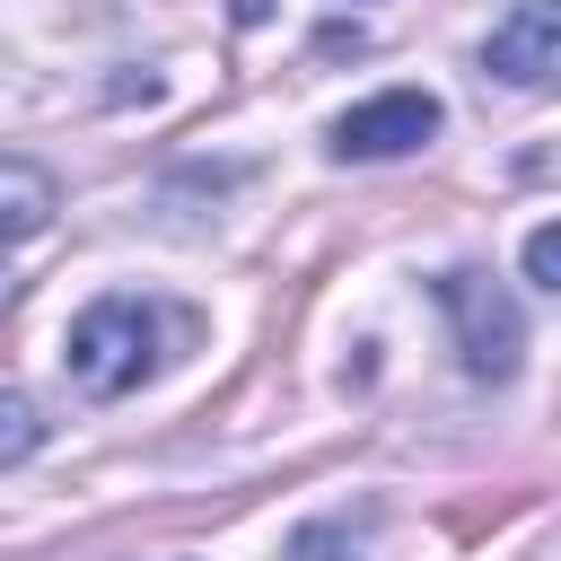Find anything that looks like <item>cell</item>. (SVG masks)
I'll return each instance as SVG.
<instances>
[{
	"label": "cell",
	"mask_w": 561,
	"mask_h": 561,
	"mask_svg": "<svg viewBox=\"0 0 561 561\" xmlns=\"http://www.w3.org/2000/svg\"><path fill=\"white\" fill-rule=\"evenodd\" d=\"M61 368H70V386L96 394V403L131 394V386L158 368V307H140V298H96V307H79V316H70V342H61Z\"/></svg>",
	"instance_id": "obj_1"
},
{
	"label": "cell",
	"mask_w": 561,
	"mask_h": 561,
	"mask_svg": "<svg viewBox=\"0 0 561 561\" xmlns=\"http://www.w3.org/2000/svg\"><path fill=\"white\" fill-rule=\"evenodd\" d=\"M438 307L456 316V351H465V368L473 377H517V351H526V316H517V298L491 280V272H447L438 280Z\"/></svg>",
	"instance_id": "obj_2"
},
{
	"label": "cell",
	"mask_w": 561,
	"mask_h": 561,
	"mask_svg": "<svg viewBox=\"0 0 561 561\" xmlns=\"http://www.w3.org/2000/svg\"><path fill=\"white\" fill-rule=\"evenodd\" d=\"M438 123H447V105H438L430 88H386V96L333 114V158H351V167H368V158H403V149L438 140Z\"/></svg>",
	"instance_id": "obj_3"
},
{
	"label": "cell",
	"mask_w": 561,
	"mask_h": 561,
	"mask_svg": "<svg viewBox=\"0 0 561 561\" xmlns=\"http://www.w3.org/2000/svg\"><path fill=\"white\" fill-rule=\"evenodd\" d=\"M482 70H491L500 88H517V96L552 88V70H561V9H552V0H517V9L482 35Z\"/></svg>",
	"instance_id": "obj_4"
},
{
	"label": "cell",
	"mask_w": 561,
	"mask_h": 561,
	"mask_svg": "<svg viewBox=\"0 0 561 561\" xmlns=\"http://www.w3.org/2000/svg\"><path fill=\"white\" fill-rule=\"evenodd\" d=\"M53 210H61L53 175H44L35 158H0V254H9V245H26V237H44V228H53Z\"/></svg>",
	"instance_id": "obj_5"
},
{
	"label": "cell",
	"mask_w": 561,
	"mask_h": 561,
	"mask_svg": "<svg viewBox=\"0 0 561 561\" xmlns=\"http://www.w3.org/2000/svg\"><path fill=\"white\" fill-rule=\"evenodd\" d=\"M368 526H377V508H359V517H316V526L289 535V561H359V552H368Z\"/></svg>",
	"instance_id": "obj_6"
},
{
	"label": "cell",
	"mask_w": 561,
	"mask_h": 561,
	"mask_svg": "<svg viewBox=\"0 0 561 561\" xmlns=\"http://www.w3.org/2000/svg\"><path fill=\"white\" fill-rule=\"evenodd\" d=\"M44 447V412H35V394L26 386H0V465H26Z\"/></svg>",
	"instance_id": "obj_7"
},
{
	"label": "cell",
	"mask_w": 561,
	"mask_h": 561,
	"mask_svg": "<svg viewBox=\"0 0 561 561\" xmlns=\"http://www.w3.org/2000/svg\"><path fill=\"white\" fill-rule=\"evenodd\" d=\"M526 280H535V289H561V228H552V219L526 237Z\"/></svg>",
	"instance_id": "obj_8"
},
{
	"label": "cell",
	"mask_w": 561,
	"mask_h": 561,
	"mask_svg": "<svg viewBox=\"0 0 561 561\" xmlns=\"http://www.w3.org/2000/svg\"><path fill=\"white\" fill-rule=\"evenodd\" d=\"M228 18H237V26H263V18H272V0H228Z\"/></svg>",
	"instance_id": "obj_9"
}]
</instances>
